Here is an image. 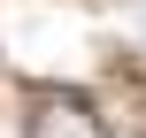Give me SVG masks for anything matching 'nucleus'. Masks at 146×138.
Segmentation results:
<instances>
[{
  "label": "nucleus",
  "instance_id": "1",
  "mask_svg": "<svg viewBox=\"0 0 146 138\" xmlns=\"http://www.w3.org/2000/svg\"><path fill=\"white\" fill-rule=\"evenodd\" d=\"M23 131L31 138H108V123L92 115V100L85 92H31V115H23Z\"/></svg>",
  "mask_w": 146,
  "mask_h": 138
}]
</instances>
